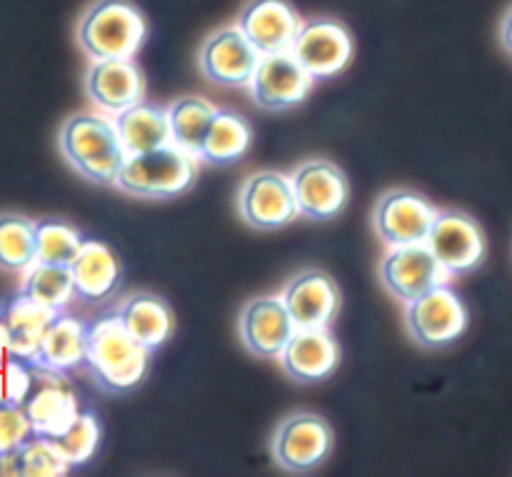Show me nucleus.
Segmentation results:
<instances>
[{"label": "nucleus", "mask_w": 512, "mask_h": 477, "mask_svg": "<svg viewBox=\"0 0 512 477\" xmlns=\"http://www.w3.org/2000/svg\"><path fill=\"white\" fill-rule=\"evenodd\" d=\"M428 245L448 275H468L485 263L488 240L473 215L463 210H440Z\"/></svg>", "instance_id": "obj_6"}, {"label": "nucleus", "mask_w": 512, "mask_h": 477, "mask_svg": "<svg viewBox=\"0 0 512 477\" xmlns=\"http://www.w3.org/2000/svg\"><path fill=\"white\" fill-rule=\"evenodd\" d=\"M38 263V223L18 213L0 215V268L28 270Z\"/></svg>", "instance_id": "obj_28"}, {"label": "nucleus", "mask_w": 512, "mask_h": 477, "mask_svg": "<svg viewBox=\"0 0 512 477\" xmlns=\"http://www.w3.org/2000/svg\"><path fill=\"white\" fill-rule=\"evenodd\" d=\"M85 90L100 108L120 113L130 105L143 103L145 78L133 58L95 60L85 75Z\"/></svg>", "instance_id": "obj_20"}, {"label": "nucleus", "mask_w": 512, "mask_h": 477, "mask_svg": "<svg viewBox=\"0 0 512 477\" xmlns=\"http://www.w3.org/2000/svg\"><path fill=\"white\" fill-rule=\"evenodd\" d=\"M435 218H438L435 205L428 198H423V195L408 188L388 190L378 200L373 215L380 240L393 245V248L428 243V235L433 230Z\"/></svg>", "instance_id": "obj_10"}, {"label": "nucleus", "mask_w": 512, "mask_h": 477, "mask_svg": "<svg viewBox=\"0 0 512 477\" xmlns=\"http://www.w3.org/2000/svg\"><path fill=\"white\" fill-rule=\"evenodd\" d=\"M250 143H253V128L248 118L235 110L220 108L205 135L200 158L210 165H230L248 153Z\"/></svg>", "instance_id": "obj_26"}, {"label": "nucleus", "mask_w": 512, "mask_h": 477, "mask_svg": "<svg viewBox=\"0 0 512 477\" xmlns=\"http://www.w3.org/2000/svg\"><path fill=\"white\" fill-rule=\"evenodd\" d=\"M33 368V365H30ZM35 435L60 438L78 418V398L65 380V373L33 368V390L23 403Z\"/></svg>", "instance_id": "obj_14"}, {"label": "nucleus", "mask_w": 512, "mask_h": 477, "mask_svg": "<svg viewBox=\"0 0 512 477\" xmlns=\"http://www.w3.org/2000/svg\"><path fill=\"white\" fill-rule=\"evenodd\" d=\"M0 477H3V470H0Z\"/></svg>", "instance_id": "obj_38"}, {"label": "nucleus", "mask_w": 512, "mask_h": 477, "mask_svg": "<svg viewBox=\"0 0 512 477\" xmlns=\"http://www.w3.org/2000/svg\"><path fill=\"white\" fill-rule=\"evenodd\" d=\"M500 40H503L505 50L512 55V8L505 13L503 25H500Z\"/></svg>", "instance_id": "obj_35"}, {"label": "nucleus", "mask_w": 512, "mask_h": 477, "mask_svg": "<svg viewBox=\"0 0 512 477\" xmlns=\"http://www.w3.org/2000/svg\"><path fill=\"white\" fill-rule=\"evenodd\" d=\"M380 278L395 298L403 303H413L420 295L443 285L448 270L440 265L430 245L415 243L390 250L380 265Z\"/></svg>", "instance_id": "obj_13"}, {"label": "nucleus", "mask_w": 512, "mask_h": 477, "mask_svg": "<svg viewBox=\"0 0 512 477\" xmlns=\"http://www.w3.org/2000/svg\"><path fill=\"white\" fill-rule=\"evenodd\" d=\"M340 363V350L328 328L295 330L280 355L285 375L300 385H315L328 380Z\"/></svg>", "instance_id": "obj_19"}, {"label": "nucleus", "mask_w": 512, "mask_h": 477, "mask_svg": "<svg viewBox=\"0 0 512 477\" xmlns=\"http://www.w3.org/2000/svg\"><path fill=\"white\" fill-rule=\"evenodd\" d=\"M313 85V75L288 50V53L263 55L250 88L255 103L263 105L265 110H288L303 103Z\"/></svg>", "instance_id": "obj_15"}, {"label": "nucleus", "mask_w": 512, "mask_h": 477, "mask_svg": "<svg viewBox=\"0 0 512 477\" xmlns=\"http://www.w3.org/2000/svg\"><path fill=\"white\" fill-rule=\"evenodd\" d=\"M85 238L68 223L40 220L38 223V263L68 265L78 258Z\"/></svg>", "instance_id": "obj_30"}, {"label": "nucleus", "mask_w": 512, "mask_h": 477, "mask_svg": "<svg viewBox=\"0 0 512 477\" xmlns=\"http://www.w3.org/2000/svg\"><path fill=\"white\" fill-rule=\"evenodd\" d=\"M215 113H218V108L210 100L198 98V95H185V98L175 100L168 108L173 143L178 148L188 150L195 158H200L205 135H208L210 125H213Z\"/></svg>", "instance_id": "obj_27"}, {"label": "nucleus", "mask_w": 512, "mask_h": 477, "mask_svg": "<svg viewBox=\"0 0 512 477\" xmlns=\"http://www.w3.org/2000/svg\"><path fill=\"white\" fill-rule=\"evenodd\" d=\"M75 295L85 303H103L118 290L120 263L108 245L98 240H85L78 258L70 263Z\"/></svg>", "instance_id": "obj_23"}, {"label": "nucleus", "mask_w": 512, "mask_h": 477, "mask_svg": "<svg viewBox=\"0 0 512 477\" xmlns=\"http://www.w3.org/2000/svg\"><path fill=\"white\" fill-rule=\"evenodd\" d=\"M353 50V35L343 23L330 18H313L300 25L290 53L318 83V80L343 73L353 60Z\"/></svg>", "instance_id": "obj_9"}, {"label": "nucleus", "mask_w": 512, "mask_h": 477, "mask_svg": "<svg viewBox=\"0 0 512 477\" xmlns=\"http://www.w3.org/2000/svg\"><path fill=\"white\" fill-rule=\"evenodd\" d=\"M408 330L423 348H445L455 343L468 328V308L453 288L438 285L430 293L408 303Z\"/></svg>", "instance_id": "obj_7"}, {"label": "nucleus", "mask_w": 512, "mask_h": 477, "mask_svg": "<svg viewBox=\"0 0 512 477\" xmlns=\"http://www.w3.org/2000/svg\"><path fill=\"white\" fill-rule=\"evenodd\" d=\"M293 188L300 215L318 223L338 218L350 200L348 175L330 160H308L298 165Z\"/></svg>", "instance_id": "obj_12"}, {"label": "nucleus", "mask_w": 512, "mask_h": 477, "mask_svg": "<svg viewBox=\"0 0 512 477\" xmlns=\"http://www.w3.org/2000/svg\"><path fill=\"white\" fill-rule=\"evenodd\" d=\"M120 323L145 348L158 350L175 330L173 308L155 293H135L118 308Z\"/></svg>", "instance_id": "obj_24"}, {"label": "nucleus", "mask_w": 512, "mask_h": 477, "mask_svg": "<svg viewBox=\"0 0 512 477\" xmlns=\"http://www.w3.org/2000/svg\"><path fill=\"white\" fill-rule=\"evenodd\" d=\"M88 363V328L80 320L60 313L40 340L38 353L28 365L53 373H70Z\"/></svg>", "instance_id": "obj_22"}, {"label": "nucleus", "mask_w": 512, "mask_h": 477, "mask_svg": "<svg viewBox=\"0 0 512 477\" xmlns=\"http://www.w3.org/2000/svg\"><path fill=\"white\" fill-rule=\"evenodd\" d=\"M148 38V20L130 0H95L78 23V43L93 60L133 58Z\"/></svg>", "instance_id": "obj_3"}, {"label": "nucleus", "mask_w": 512, "mask_h": 477, "mask_svg": "<svg viewBox=\"0 0 512 477\" xmlns=\"http://www.w3.org/2000/svg\"><path fill=\"white\" fill-rule=\"evenodd\" d=\"M263 55L245 38L238 25L218 30L200 48V70L205 78L225 88H243L255 78Z\"/></svg>", "instance_id": "obj_11"}, {"label": "nucleus", "mask_w": 512, "mask_h": 477, "mask_svg": "<svg viewBox=\"0 0 512 477\" xmlns=\"http://www.w3.org/2000/svg\"><path fill=\"white\" fill-rule=\"evenodd\" d=\"M295 330L288 308L278 298L250 300L240 315V340L250 353L265 360L280 358Z\"/></svg>", "instance_id": "obj_18"}, {"label": "nucleus", "mask_w": 512, "mask_h": 477, "mask_svg": "<svg viewBox=\"0 0 512 477\" xmlns=\"http://www.w3.org/2000/svg\"><path fill=\"white\" fill-rule=\"evenodd\" d=\"M60 453L65 455L70 465H85L93 460L100 448V423L90 410H80L68 430L60 438H55Z\"/></svg>", "instance_id": "obj_31"}, {"label": "nucleus", "mask_w": 512, "mask_h": 477, "mask_svg": "<svg viewBox=\"0 0 512 477\" xmlns=\"http://www.w3.org/2000/svg\"><path fill=\"white\" fill-rule=\"evenodd\" d=\"M3 373V388H5V403L23 405L25 398L33 390V368L25 360L10 358L0 368Z\"/></svg>", "instance_id": "obj_34"}, {"label": "nucleus", "mask_w": 512, "mask_h": 477, "mask_svg": "<svg viewBox=\"0 0 512 477\" xmlns=\"http://www.w3.org/2000/svg\"><path fill=\"white\" fill-rule=\"evenodd\" d=\"M58 315L60 310L38 303L30 295H13L3 305V310H0V320H3L10 335V353H13V358L30 363L33 355L38 353L40 340H43V335L48 333V328Z\"/></svg>", "instance_id": "obj_21"}, {"label": "nucleus", "mask_w": 512, "mask_h": 477, "mask_svg": "<svg viewBox=\"0 0 512 477\" xmlns=\"http://www.w3.org/2000/svg\"><path fill=\"white\" fill-rule=\"evenodd\" d=\"M20 293L30 295L33 300L50 305L55 310H63L75 295L73 273H70L68 265L35 263L28 268Z\"/></svg>", "instance_id": "obj_29"}, {"label": "nucleus", "mask_w": 512, "mask_h": 477, "mask_svg": "<svg viewBox=\"0 0 512 477\" xmlns=\"http://www.w3.org/2000/svg\"><path fill=\"white\" fill-rule=\"evenodd\" d=\"M283 303L298 330L328 328L338 318L340 288L325 270H305L290 280Z\"/></svg>", "instance_id": "obj_16"}, {"label": "nucleus", "mask_w": 512, "mask_h": 477, "mask_svg": "<svg viewBox=\"0 0 512 477\" xmlns=\"http://www.w3.org/2000/svg\"><path fill=\"white\" fill-rule=\"evenodd\" d=\"M198 180V158L178 145L128 155L120 168L118 185L125 193L145 200H173L188 193Z\"/></svg>", "instance_id": "obj_4"}, {"label": "nucleus", "mask_w": 512, "mask_h": 477, "mask_svg": "<svg viewBox=\"0 0 512 477\" xmlns=\"http://www.w3.org/2000/svg\"><path fill=\"white\" fill-rule=\"evenodd\" d=\"M33 435V425H30L23 405H0V455L20 450Z\"/></svg>", "instance_id": "obj_33"}, {"label": "nucleus", "mask_w": 512, "mask_h": 477, "mask_svg": "<svg viewBox=\"0 0 512 477\" xmlns=\"http://www.w3.org/2000/svg\"><path fill=\"white\" fill-rule=\"evenodd\" d=\"M240 218L255 230H278L300 215L293 178L275 170L250 175L238 195Z\"/></svg>", "instance_id": "obj_8"}, {"label": "nucleus", "mask_w": 512, "mask_h": 477, "mask_svg": "<svg viewBox=\"0 0 512 477\" xmlns=\"http://www.w3.org/2000/svg\"><path fill=\"white\" fill-rule=\"evenodd\" d=\"M18 453L23 477H63L73 468L60 453L58 443L53 438H43V435H33Z\"/></svg>", "instance_id": "obj_32"}, {"label": "nucleus", "mask_w": 512, "mask_h": 477, "mask_svg": "<svg viewBox=\"0 0 512 477\" xmlns=\"http://www.w3.org/2000/svg\"><path fill=\"white\" fill-rule=\"evenodd\" d=\"M13 358V353H10V335H8V328H5V323L0 320V368L5 365V360Z\"/></svg>", "instance_id": "obj_36"}, {"label": "nucleus", "mask_w": 512, "mask_h": 477, "mask_svg": "<svg viewBox=\"0 0 512 477\" xmlns=\"http://www.w3.org/2000/svg\"><path fill=\"white\" fill-rule=\"evenodd\" d=\"M5 403V388H3V373H0V405Z\"/></svg>", "instance_id": "obj_37"}, {"label": "nucleus", "mask_w": 512, "mask_h": 477, "mask_svg": "<svg viewBox=\"0 0 512 477\" xmlns=\"http://www.w3.org/2000/svg\"><path fill=\"white\" fill-rule=\"evenodd\" d=\"M333 428L318 413H295L273 435V458L288 473H310L330 458Z\"/></svg>", "instance_id": "obj_5"}, {"label": "nucleus", "mask_w": 512, "mask_h": 477, "mask_svg": "<svg viewBox=\"0 0 512 477\" xmlns=\"http://www.w3.org/2000/svg\"><path fill=\"white\" fill-rule=\"evenodd\" d=\"M303 25L298 10L288 0H250L243 8L238 28L260 55L288 53Z\"/></svg>", "instance_id": "obj_17"}, {"label": "nucleus", "mask_w": 512, "mask_h": 477, "mask_svg": "<svg viewBox=\"0 0 512 477\" xmlns=\"http://www.w3.org/2000/svg\"><path fill=\"white\" fill-rule=\"evenodd\" d=\"M60 153L70 168L95 185H113L128 158L115 123L93 113H75L65 120Z\"/></svg>", "instance_id": "obj_2"}, {"label": "nucleus", "mask_w": 512, "mask_h": 477, "mask_svg": "<svg viewBox=\"0 0 512 477\" xmlns=\"http://www.w3.org/2000/svg\"><path fill=\"white\" fill-rule=\"evenodd\" d=\"M115 128H118L128 155L148 153V150L173 143L168 110L153 103H135L120 110L118 118H115Z\"/></svg>", "instance_id": "obj_25"}, {"label": "nucleus", "mask_w": 512, "mask_h": 477, "mask_svg": "<svg viewBox=\"0 0 512 477\" xmlns=\"http://www.w3.org/2000/svg\"><path fill=\"white\" fill-rule=\"evenodd\" d=\"M150 353L120 323L118 313L95 320L88 328V370L105 393L123 395L138 388L150 368Z\"/></svg>", "instance_id": "obj_1"}]
</instances>
